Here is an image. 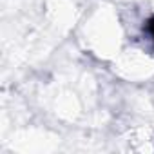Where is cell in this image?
Returning <instances> with one entry per match:
<instances>
[{
    "label": "cell",
    "mask_w": 154,
    "mask_h": 154,
    "mask_svg": "<svg viewBox=\"0 0 154 154\" xmlns=\"http://www.w3.org/2000/svg\"><path fill=\"white\" fill-rule=\"evenodd\" d=\"M147 33L152 36V40H154V17H150L149 20H147Z\"/></svg>",
    "instance_id": "6da1fadb"
}]
</instances>
